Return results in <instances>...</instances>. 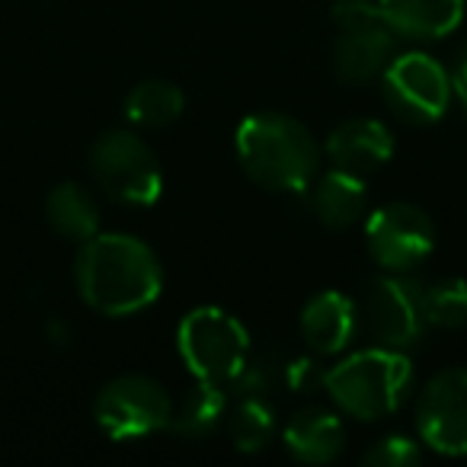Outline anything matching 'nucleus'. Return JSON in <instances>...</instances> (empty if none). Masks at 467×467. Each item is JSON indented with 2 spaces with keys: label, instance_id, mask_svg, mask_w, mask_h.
Returning a JSON list of instances; mask_svg holds the SVG:
<instances>
[{
  "label": "nucleus",
  "instance_id": "1",
  "mask_svg": "<svg viewBox=\"0 0 467 467\" xmlns=\"http://www.w3.org/2000/svg\"><path fill=\"white\" fill-rule=\"evenodd\" d=\"M78 292L106 317H131L161 298L163 269L154 250L131 234H93L74 266Z\"/></svg>",
  "mask_w": 467,
  "mask_h": 467
},
{
  "label": "nucleus",
  "instance_id": "2",
  "mask_svg": "<svg viewBox=\"0 0 467 467\" xmlns=\"http://www.w3.org/2000/svg\"><path fill=\"white\" fill-rule=\"evenodd\" d=\"M237 157L256 186L269 192H305L320 167L311 131L282 112H254L237 129Z\"/></svg>",
  "mask_w": 467,
  "mask_h": 467
},
{
  "label": "nucleus",
  "instance_id": "3",
  "mask_svg": "<svg viewBox=\"0 0 467 467\" xmlns=\"http://www.w3.org/2000/svg\"><path fill=\"white\" fill-rule=\"evenodd\" d=\"M413 384V365L400 349L371 346L343 358L324 375V388L333 403L356 420L375 422L403 407Z\"/></svg>",
  "mask_w": 467,
  "mask_h": 467
},
{
  "label": "nucleus",
  "instance_id": "4",
  "mask_svg": "<svg viewBox=\"0 0 467 467\" xmlns=\"http://www.w3.org/2000/svg\"><path fill=\"white\" fill-rule=\"evenodd\" d=\"M182 362L195 381L227 388L241 381L250 365V337L237 317L221 307H195L176 333Z\"/></svg>",
  "mask_w": 467,
  "mask_h": 467
},
{
  "label": "nucleus",
  "instance_id": "5",
  "mask_svg": "<svg viewBox=\"0 0 467 467\" xmlns=\"http://www.w3.org/2000/svg\"><path fill=\"white\" fill-rule=\"evenodd\" d=\"M90 176L119 205H154L161 199L163 173L154 150L125 129L106 131L90 148Z\"/></svg>",
  "mask_w": 467,
  "mask_h": 467
},
{
  "label": "nucleus",
  "instance_id": "6",
  "mask_svg": "<svg viewBox=\"0 0 467 467\" xmlns=\"http://www.w3.org/2000/svg\"><path fill=\"white\" fill-rule=\"evenodd\" d=\"M93 420L116 441L144 439L150 432L170 429L173 400L154 378L119 375L99 388L97 400H93Z\"/></svg>",
  "mask_w": 467,
  "mask_h": 467
},
{
  "label": "nucleus",
  "instance_id": "7",
  "mask_svg": "<svg viewBox=\"0 0 467 467\" xmlns=\"http://www.w3.org/2000/svg\"><path fill=\"white\" fill-rule=\"evenodd\" d=\"M365 247L388 273H410L435 250V224L413 202H390L365 221Z\"/></svg>",
  "mask_w": 467,
  "mask_h": 467
},
{
  "label": "nucleus",
  "instance_id": "8",
  "mask_svg": "<svg viewBox=\"0 0 467 467\" xmlns=\"http://www.w3.org/2000/svg\"><path fill=\"white\" fill-rule=\"evenodd\" d=\"M381 78L384 99L403 122L432 125L445 116L451 103V78L426 52H407L400 58H390Z\"/></svg>",
  "mask_w": 467,
  "mask_h": 467
},
{
  "label": "nucleus",
  "instance_id": "9",
  "mask_svg": "<svg viewBox=\"0 0 467 467\" xmlns=\"http://www.w3.org/2000/svg\"><path fill=\"white\" fill-rule=\"evenodd\" d=\"M356 311L358 330L368 333L375 346H388V349H403V346L416 343L426 330V317L420 307V285L407 279H394V275L371 279Z\"/></svg>",
  "mask_w": 467,
  "mask_h": 467
},
{
  "label": "nucleus",
  "instance_id": "10",
  "mask_svg": "<svg viewBox=\"0 0 467 467\" xmlns=\"http://www.w3.org/2000/svg\"><path fill=\"white\" fill-rule=\"evenodd\" d=\"M420 441L439 454H467V368H445L416 400Z\"/></svg>",
  "mask_w": 467,
  "mask_h": 467
},
{
  "label": "nucleus",
  "instance_id": "11",
  "mask_svg": "<svg viewBox=\"0 0 467 467\" xmlns=\"http://www.w3.org/2000/svg\"><path fill=\"white\" fill-rule=\"evenodd\" d=\"M394 29L381 20L368 23H352V26H339V39L333 46V71L343 84H368V80L381 78L384 67L390 65L394 55Z\"/></svg>",
  "mask_w": 467,
  "mask_h": 467
},
{
  "label": "nucleus",
  "instance_id": "12",
  "mask_svg": "<svg viewBox=\"0 0 467 467\" xmlns=\"http://www.w3.org/2000/svg\"><path fill=\"white\" fill-rule=\"evenodd\" d=\"M327 157L339 170L349 173H371L394 157V135L378 119H349L337 125L327 138Z\"/></svg>",
  "mask_w": 467,
  "mask_h": 467
},
{
  "label": "nucleus",
  "instance_id": "13",
  "mask_svg": "<svg viewBox=\"0 0 467 467\" xmlns=\"http://www.w3.org/2000/svg\"><path fill=\"white\" fill-rule=\"evenodd\" d=\"M301 337L320 356H337L352 343L358 333V311L356 301L343 292H320L301 311Z\"/></svg>",
  "mask_w": 467,
  "mask_h": 467
},
{
  "label": "nucleus",
  "instance_id": "14",
  "mask_svg": "<svg viewBox=\"0 0 467 467\" xmlns=\"http://www.w3.org/2000/svg\"><path fill=\"white\" fill-rule=\"evenodd\" d=\"M282 441L292 451L295 461H305V464H330L333 458H339L346 445V429L339 422L337 413L330 410H301L288 420Z\"/></svg>",
  "mask_w": 467,
  "mask_h": 467
},
{
  "label": "nucleus",
  "instance_id": "15",
  "mask_svg": "<svg viewBox=\"0 0 467 467\" xmlns=\"http://www.w3.org/2000/svg\"><path fill=\"white\" fill-rule=\"evenodd\" d=\"M394 33L413 39H441L464 20V0H378Z\"/></svg>",
  "mask_w": 467,
  "mask_h": 467
},
{
  "label": "nucleus",
  "instance_id": "16",
  "mask_svg": "<svg viewBox=\"0 0 467 467\" xmlns=\"http://www.w3.org/2000/svg\"><path fill=\"white\" fill-rule=\"evenodd\" d=\"M314 214L324 221L333 231H346L352 227L365 212V182L358 173L349 170H330L327 176H320L311 195Z\"/></svg>",
  "mask_w": 467,
  "mask_h": 467
},
{
  "label": "nucleus",
  "instance_id": "17",
  "mask_svg": "<svg viewBox=\"0 0 467 467\" xmlns=\"http://www.w3.org/2000/svg\"><path fill=\"white\" fill-rule=\"evenodd\" d=\"M46 218L65 241L84 244L99 234V205L78 182H61L46 195Z\"/></svg>",
  "mask_w": 467,
  "mask_h": 467
},
{
  "label": "nucleus",
  "instance_id": "18",
  "mask_svg": "<svg viewBox=\"0 0 467 467\" xmlns=\"http://www.w3.org/2000/svg\"><path fill=\"white\" fill-rule=\"evenodd\" d=\"M186 109V97L170 80H144L125 99V116L141 129H163L173 125Z\"/></svg>",
  "mask_w": 467,
  "mask_h": 467
},
{
  "label": "nucleus",
  "instance_id": "19",
  "mask_svg": "<svg viewBox=\"0 0 467 467\" xmlns=\"http://www.w3.org/2000/svg\"><path fill=\"white\" fill-rule=\"evenodd\" d=\"M227 397L224 388H214V384L199 381V388L182 400L180 410H173V420L170 429L182 439H205L218 429V422L224 420Z\"/></svg>",
  "mask_w": 467,
  "mask_h": 467
},
{
  "label": "nucleus",
  "instance_id": "20",
  "mask_svg": "<svg viewBox=\"0 0 467 467\" xmlns=\"http://www.w3.org/2000/svg\"><path fill=\"white\" fill-rule=\"evenodd\" d=\"M420 285V307L426 327L439 330H461L467 327V282L464 279H435L416 282Z\"/></svg>",
  "mask_w": 467,
  "mask_h": 467
},
{
  "label": "nucleus",
  "instance_id": "21",
  "mask_svg": "<svg viewBox=\"0 0 467 467\" xmlns=\"http://www.w3.org/2000/svg\"><path fill=\"white\" fill-rule=\"evenodd\" d=\"M231 435H234V445L241 448V451L254 454L263 451V448L273 441L275 435V416L260 397H250L244 400L241 407L234 410V420H231Z\"/></svg>",
  "mask_w": 467,
  "mask_h": 467
},
{
  "label": "nucleus",
  "instance_id": "22",
  "mask_svg": "<svg viewBox=\"0 0 467 467\" xmlns=\"http://www.w3.org/2000/svg\"><path fill=\"white\" fill-rule=\"evenodd\" d=\"M362 464L368 467H413L420 464V445L407 435H384L371 448H365Z\"/></svg>",
  "mask_w": 467,
  "mask_h": 467
},
{
  "label": "nucleus",
  "instance_id": "23",
  "mask_svg": "<svg viewBox=\"0 0 467 467\" xmlns=\"http://www.w3.org/2000/svg\"><path fill=\"white\" fill-rule=\"evenodd\" d=\"M451 93L461 99V106L467 109V46L461 48L458 61H454V71H451Z\"/></svg>",
  "mask_w": 467,
  "mask_h": 467
}]
</instances>
